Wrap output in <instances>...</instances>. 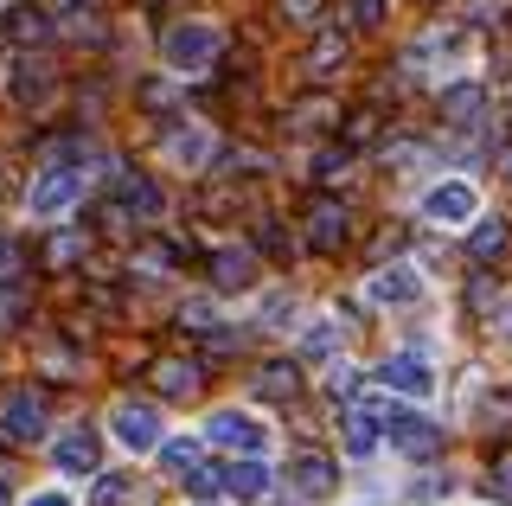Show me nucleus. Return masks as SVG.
<instances>
[{"mask_svg":"<svg viewBox=\"0 0 512 506\" xmlns=\"http://www.w3.org/2000/svg\"><path fill=\"white\" fill-rule=\"evenodd\" d=\"M218 52H224V33L212 20H180V26H167V39H160V58H167L173 77H205L218 65Z\"/></svg>","mask_w":512,"mask_h":506,"instance_id":"1","label":"nucleus"},{"mask_svg":"<svg viewBox=\"0 0 512 506\" xmlns=\"http://www.w3.org/2000/svg\"><path fill=\"white\" fill-rule=\"evenodd\" d=\"M77 193H84V173L77 167H45L39 180H32V193H26V212L32 218H58V212H71Z\"/></svg>","mask_w":512,"mask_h":506,"instance_id":"2","label":"nucleus"},{"mask_svg":"<svg viewBox=\"0 0 512 506\" xmlns=\"http://www.w3.org/2000/svg\"><path fill=\"white\" fill-rule=\"evenodd\" d=\"M109 430H116V442H122L128 455H154V442H160V410L122 398L116 410H109Z\"/></svg>","mask_w":512,"mask_h":506,"instance_id":"3","label":"nucleus"},{"mask_svg":"<svg viewBox=\"0 0 512 506\" xmlns=\"http://www.w3.org/2000/svg\"><path fill=\"white\" fill-rule=\"evenodd\" d=\"M45 417H52V410H45V391L20 385L7 404H0V436H7V442H39L45 436Z\"/></svg>","mask_w":512,"mask_h":506,"instance_id":"4","label":"nucleus"},{"mask_svg":"<svg viewBox=\"0 0 512 506\" xmlns=\"http://www.w3.org/2000/svg\"><path fill=\"white\" fill-rule=\"evenodd\" d=\"M52 90H58V77H52L45 58H13V65H7V103L13 109H45Z\"/></svg>","mask_w":512,"mask_h":506,"instance_id":"5","label":"nucleus"},{"mask_svg":"<svg viewBox=\"0 0 512 506\" xmlns=\"http://www.w3.org/2000/svg\"><path fill=\"white\" fill-rule=\"evenodd\" d=\"M384 430H391V449L410 455V462H423V455L442 449V430L429 417H416V410H384Z\"/></svg>","mask_w":512,"mask_h":506,"instance_id":"6","label":"nucleus"},{"mask_svg":"<svg viewBox=\"0 0 512 506\" xmlns=\"http://www.w3.org/2000/svg\"><path fill=\"white\" fill-rule=\"evenodd\" d=\"M474 212H480V193L468 180H442V186L423 193V218H429V225H468Z\"/></svg>","mask_w":512,"mask_h":506,"instance_id":"7","label":"nucleus"},{"mask_svg":"<svg viewBox=\"0 0 512 506\" xmlns=\"http://www.w3.org/2000/svg\"><path fill=\"white\" fill-rule=\"evenodd\" d=\"M378 378H384V391H397V398H429V391H436V372H429L423 353H391Z\"/></svg>","mask_w":512,"mask_h":506,"instance_id":"8","label":"nucleus"},{"mask_svg":"<svg viewBox=\"0 0 512 506\" xmlns=\"http://www.w3.org/2000/svg\"><path fill=\"white\" fill-rule=\"evenodd\" d=\"M372 302L378 308H416L423 302V276H416L410 263H391V270L372 276Z\"/></svg>","mask_w":512,"mask_h":506,"instance_id":"9","label":"nucleus"},{"mask_svg":"<svg viewBox=\"0 0 512 506\" xmlns=\"http://www.w3.org/2000/svg\"><path fill=\"white\" fill-rule=\"evenodd\" d=\"M205 436L224 442V449H263V436H269V430L250 417V410H218V417L205 423Z\"/></svg>","mask_w":512,"mask_h":506,"instance_id":"10","label":"nucleus"},{"mask_svg":"<svg viewBox=\"0 0 512 506\" xmlns=\"http://www.w3.org/2000/svg\"><path fill=\"white\" fill-rule=\"evenodd\" d=\"M218 481H224V494H231L237 506H263V500H269V481H276V474H269V468L250 455V462H231V474H218Z\"/></svg>","mask_w":512,"mask_h":506,"instance_id":"11","label":"nucleus"},{"mask_svg":"<svg viewBox=\"0 0 512 506\" xmlns=\"http://www.w3.org/2000/svg\"><path fill=\"white\" fill-rule=\"evenodd\" d=\"M346 237H352V218H346V205L320 199L314 212H308V244H314V250H327V257H333V250H340Z\"/></svg>","mask_w":512,"mask_h":506,"instance_id":"12","label":"nucleus"},{"mask_svg":"<svg viewBox=\"0 0 512 506\" xmlns=\"http://www.w3.org/2000/svg\"><path fill=\"white\" fill-rule=\"evenodd\" d=\"M52 455H58L64 474H96V462H103V436L96 430H64Z\"/></svg>","mask_w":512,"mask_h":506,"instance_id":"13","label":"nucleus"},{"mask_svg":"<svg viewBox=\"0 0 512 506\" xmlns=\"http://www.w3.org/2000/svg\"><path fill=\"white\" fill-rule=\"evenodd\" d=\"M288 481H295V487H301V494H308V500H320V494H327L333 481H340V468H333L327 455H301V462L288 468Z\"/></svg>","mask_w":512,"mask_h":506,"instance_id":"14","label":"nucleus"},{"mask_svg":"<svg viewBox=\"0 0 512 506\" xmlns=\"http://www.w3.org/2000/svg\"><path fill=\"white\" fill-rule=\"evenodd\" d=\"M212 282H218V289H250V282H256V257H250V250H218V257H212Z\"/></svg>","mask_w":512,"mask_h":506,"instance_id":"15","label":"nucleus"},{"mask_svg":"<svg viewBox=\"0 0 512 506\" xmlns=\"http://www.w3.org/2000/svg\"><path fill=\"white\" fill-rule=\"evenodd\" d=\"M199 366H192V359H160V366H154V385L160 391H167V398H192V391H199Z\"/></svg>","mask_w":512,"mask_h":506,"instance_id":"16","label":"nucleus"},{"mask_svg":"<svg viewBox=\"0 0 512 506\" xmlns=\"http://www.w3.org/2000/svg\"><path fill=\"white\" fill-rule=\"evenodd\" d=\"M122 212H135V218H160V212H167V199H160V186H154V180H122Z\"/></svg>","mask_w":512,"mask_h":506,"instance_id":"17","label":"nucleus"},{"mask_svg":"<svg viewBox=\"0 0 512 506\" xmlns=\"http://www.w3.org/2000/svg\"><path fill=\"white\" fill-rule=\"evenodd\" d=\"M301 391V372L295 366H263L256 372V398H276V404H288Z\"/></svg>","mask_w":512,"mask_h":506,"instance_id":"18","label":"nucleus"},{"mask_svg":"<svg viewBox=\"0 0 512 506\" xmlns=\"http://www.w3.org/2000/svg\"><path fill=\"white\" fill-rule=\"evenodd\" d=\"M442 116L468 129V122L480 116V84H448V90H442Z\"/></svg>","mask_w":512,"mask_h":506,"instance_id":"19","label":"nucleus"},{"mask_svg":"<svg viewBox=\"0 0 512 506\" xmlns=\"http://www.w3.org/2000/svg\"><path fill=\"white\" fill-rule=\"evenodd\" d=\"M167 154H173L180 167H205V161H212V135H205V129H186V135L167 141Z\"/></svg>","mask_w":512,"mask_h":506,"instance_id":"20","label":"nucleus"},{"mask_svg":"<svg viewBox=\"0 0 512 506\" xmlns=\"http://www.w3.org/2000/svg\"><path fill=\"white\" fill-rule=\"evenodd\" d=\"M468 250H474V263H493V257H506V218H487V225H474Z\"/></svg>","mask_w":512,"mask_h":506,"instance_id":"21","label":"nucleus"},{"mask_svg":"<svg viewBox=\"0 0 512 506\" xmlns=\"http://www.w3.org/2000/svg\"><path fill=\"white\" fill-rule=\"evenodd\" d=\"M333 65H346V39L340 33H320L308 52V77H333Z\"/></svg>","mask_w":512,"mask_h":506,"instance_id":"22","label":"nucleus"},{"mask_svg":"<svg viewBox=\"0 0 512 506\" xmlns=\"http://www.w3.org/2000/svg\"><path fill=\"white\" fill-rule=\"evenodd\" d=\"M26 314H32V295L20 289V282H0V334H13Z\"/></svg>","mask_w":512,"mask_h":506,"instance_id":"23","label":"nucleus"},{"mask_svg":"<svg viewBox=\"0 0 512 506\" xmlns=\"http://www.w3.org/2000/svg\"><path fill=\"white\" fill-rule=\"evenodd\" d=\"M378 449V423H372V410H352L346 417V455H372Z\"/></svg>","mask_w":512,"mask_h":506,"instance_id":"24","label":"nucleus"},{"mask_svg":"<svg viewBox=\"0 0 512 506\" xmlns=\"http://www.w3.org/2000/svg\"><path fill=\"white\" fill-rule=\"evenodd\" d=\"M7 33L20 39V45H45V39H52V13H13Z\"/></svg>","mask_w":512,"mask_h":506,"instance_id":"25","label":"nucleus"},{"mask_svg":"<svg viewBox=\"0 0 512 506\" xmlns=\"http://www.w3.org/2000/svg\"><path fill=\"white\" fill-rule=\"evenodd\" d=\"M154 455H160L173 474H186L192 462H199V442H192V436H173V442H154Z\"/></svg>","mask_w":512,"mask_h":506,"instance_id":"26","label":"nucleus"},{"mask_svg":"<svg viewBox=\"0 0 512 506\" xmlns=\"http://www.w3.org/2000/svg\"><path fill=\"white\" fill-rule=\"evenodd\" d=\"M135 97H141V109H154V116H160V109H173V103H180V90H173L167 77H148V84H141Z\"/></svg>","mask_w":512,"mask_h":506,"instance_id":"27","label":"nucleus"},{"mask_svg":"<svg viewBox=\"0 0 512 506\" xmlns=\"http://www.w3.org/2000/svg\"><path fill=\"white\" fill-rule=\"evenodd\" d=\"M128 494H135V481H122V474H103V481H96V494H90V506H128Z\"/></svg>","mask_w":512,"mask_h":506,"instance_id":"28","label":"nucleus"},{"mask_svg":"<svg viewBox=\"0 0 512 506\" xmlns=\"http://www.w3.org/2000/svg\"><path fill=\"white\" fill-rule=\"evenodd\" d=\"M333 346H340V334H333V321H314L308 334H301V353H308V359H327Z\"/></svg>","mask_w":512,"mask_h":506,"instance_id":"29","label":"nucleus"},{"mask_svg":"<svg viewBox=\"0 0 512 506\" xmlns=\"http://www.w3.org/2000/svg\"><path fill=\"white\" fill-rule=\"evenodd\" d=\"M461 13H468L474 26H500V13H512V0H468Z\"/></svg>","mask_w":512,"mask_h":506,"instance_id":"30","label":"nucleus"},{"mask_svg":"<svg viewBox=\"0 0 512 506\" xmlns=\"http://www.w3.org/2000/svg\"><path fill=\"white\" fill-rule=\"evenodd\" d=\"M346 167H352V154H346V148H340V154L327 148V154L314 161V180H327V186H333V180H346Z\"/></svg>","mask_w":512,"mask_h":506,"instance_id":"31","label":"nucleus"},{"mask_svg":"<svg viewBox=\"0 0 512 506\" xmlns=\"http://www.w3.org/2000/svg\"><path fill=\"white\" fill-rule=\"evenodd\" d=\"M186 487H192V494H199V500H212V494H218V474L192 462V468H186Z\"/></svg>","mask_w":512,"mask_h":506,"instance_id":"32","label":"nucleus"},{"mask_svg":"<svg viewBox=\"0 0 512 506\" xmlns=\"http://www.w3.org/2000/svg\"><path fill=\"white\" fill-rule=\"evenodd\" d=\"M327 391H333V398H352V391H359V372H352V366H333L327 372Z\"/></svg>","mask_w":512,"mask_h":506,"instance_id":"33","label":"nucleus"},{"mask_svg":"<svg viewBox=\"0 0 512 506\" xmlns=\"http://www.w3.org/2000/svg\"><path fill=\"white\" fill-rule=\"evenodd\" d=\"M180 321L192 327V334H205V327H212V308H205V302H186V308H180Z\"/></svg>","mask_w":512,"mask_h":506,"instance_id":"34","label":"nucleus"},{"mask_svg":"<svg viewBox=\"0 0 512 506\" xmlns=\"http://www.w3.org/2000/svg\"><path fill=\"white\" fill-rule=\"evenodd\" d=\"M20 244H0V282H13V276H20Z\"/></svg>","mask_w":512,"mask_h":506,"instance_id":"35","label":"nucleus"},{"mask_svg":"<svg viewBox=\"0 0 512 506\" xmlns=\"http://www.w3.org/2000/svg\"><path fill=\"white\" fill-rule=\"evenodd\" d=\"M352 20H359V26H378L384 20V0H352Z\"/></svg>","mask_w":512,"mask_h":506,"instance_id":"36","label":"nucleus"},{"mask_svg":"<svg viewBox=\"0 0 512 506\" xmlns=\"http://www.w3.org/2000/svg\"><path fill=\"white\" fill-rule=\"evenodd\" d=\"M282 13H288V20H301V26H308L314 13H320V0H282Z\"/></svg>","mask_w":512,"mask_h":506,"instance_id":"37","label":"nucleus"},{"mask_svg":"<svg viewBox=\"0 0 512 506\" xmlns=\"http://www.w3.org/2000/svg\"><path fill=\"white\" fill-rule=\"evenodd\" d=\"M493 487H500V500H512V455L493 462Z\"/></svg>","mask_w":512,"mask_h":506,"instance_id":"38","label":"nucleus"},{"mask_svg":"<svg viewBox=\"0 0 512 506\" xmlns=\"http://www.w3.org/2000/svg\"><path fill=\"white\" fill-rule=\"evenodd\" d=\"M84 244H90V237H58V244H52V263H71Z\"/></svg>","mask_w":512,"mask_h":506,"instance_id":"39","label":"nucleus"},{"mask_svg":"<svg viewBox=\"0 0 512 506\" xmlns=\"http://www.w3.org/2000/svg\"><path fill=\"white\" fill-rule=\"evenodd\" d=\"M256 244H263V250H276V257H282V250H288V237H282V231H276V225L263 218V231H256Z\"/></svg>","mask_w":512,"mask_h":506,"instance_id":"40","label":"nucleus"},{"mask_svg":"<svg viewBox=\"0 0 512 506\" xmlns=\"http://www.w3.org/2000/svg\"><path fill=\"white\" fill-rule=\"evenodd\" d=\"M372 129H378V116H372V109H359V116H352V141H365Z\"/></svg>","mask_w":512,"mask_h":506,"instance_id":"41","label":"nucleus"},{"mask_svg":"<svg viewBox=\"0 0 512 506\" xmlns=\"http://www.w3.org/2000/svg\"><path fill=\"white\" fill-rule=\"evenodd\" d=\"M26 506H71V500H64V494H32Z\"/></svg>","mask_w":512,"mask_h":506,"instance_id":"42","label":"nucleus"},{"mask_svg":"<svg viewBox=\"0 0 512 506\" xmlns=\"http://www.w3.org/2000/svg\"><path fill=\"white\" fill-rule=\"evenodd\" d=\"M493 167H500L506 180H512V148H500V154H493Z\"/></svg>","mask_w":512,"mask_h":506,"instance_id":"43","label":"nucleus"},{"mask_svg":"<svg viewBox=\"0 0 512 506\" xmlns=\"http://www.w3.org/2000/svg\"><path fill=\"white\" fill-rule=\"evenodd\" d=\"M13 500V487H7V474H0V506H7Z\"/></svg>","mask_w":512,"mask_h":506,"instance_id":"44","label":"nucleus"},{"mask_svg":"<svg viewBox=\"0 0 512 506\" xmlns=\"http://www.w3.org/2000/svg\"><path fill=\"white\" fill-rule=\"evenodd\" d=\"M506 340H512V314H506Z\"/></svg>","mask_w":512,"mask_h":506,"instance_id":"45","label":"nucleus"}]
</instances>
